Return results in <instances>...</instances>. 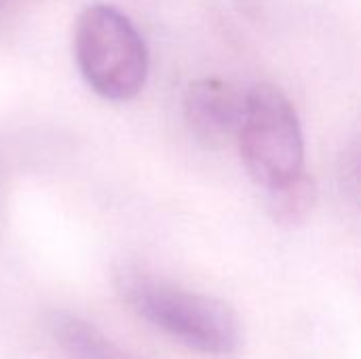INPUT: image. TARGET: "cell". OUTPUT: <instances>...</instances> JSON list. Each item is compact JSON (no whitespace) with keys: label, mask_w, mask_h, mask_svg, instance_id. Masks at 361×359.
I'll use <instances>...</instances> for the list:
<instances>
[{"label":"cell","mask_w":361,"mask_h":359,"mask_svg":"<svg viewBox=\"0 0 361 359\" xmlns=\"http://www.w3.org/2000/svg\"><path fill=\"white\" fill-rule=\"evenodd\" d=\"M116 292L135 315L192 351L226 358L241 345L239 320L222 300L133 269L116 275Z\"/></svg>","instance_id":"6da1fadb"},{"label":"cell","mask_w":361,"mask_h":359,"mask_svg":"<svg viewBox=\"0 0 361 359\" xmlns=\"http://www.w3.org/2000/svg\"><path fill=\"white\" fill-rule=\"evenodd\" d=\"M74 55L85 83L104 99L127 102L148 78V47L135 23L112 4H89L76 19Z\"/></svg>","instance_id":"7a4b0ae2"},{"label":"cell","mask_w":361,"mask_h":359,"mask_svg":"<svg viewBox=\"0 0 361 359\" xmlns=\"http://www.w3.org/2000/svg\"><path fill=\"white\" fill-rule=\"evenodd\" d=\"M239 152L250 176L267 190L305 171V138L292 102L273 85L245 91Z\"/></svg>","instance_id":"3957f363"},{"label":"cell","mask_w":361,"mask_h":359,"mask_svg":"<svg viewBox=\"0 0 361 359\" xmlns=\"http://www.w3.org/2000/svg\"><path fill=\"white\" fill-rule=\"evenodd\" d=\"M245 110V91L224 78H201L184 97V118L205 144H224L237 138Z\"/></svg>","instance_id":"277c9868"},{"label":"cell","mask_w":361,"mask_h":359,"mask_svg":"<svg viewBox=\"0 0 361 359\" xmlns=\"http://www.w3.org/2000/svg\"><path fill=\"white\" fill-rule=\"evenodd\" d=\"M49 332L70 359H133L95 326L70 313H53Z\"/></svg>","instance_id":"5b68a950"},{"label":"cell","mask_w":361,"mask_h":359,"mask_svg":"<svg viewBox=\"0 0 361 359\" xmlns=\"http://www.w3.org/2000/svg\"><path fill=\"white\" fill-rule=\"evenodd\" d=\"M267 193H269V212L273 220L283 226L302 224L313 214L317 203V184L305 171L269 188Z\"/></svg>","instance_id":"8992f818"},{"label":"cell","mask_w":361,"mask_h":359,"mask_svg":"<svg viewBox=\"0 0 361 359\" xmlns=\"http://www.w3.org/2000/svg\"><path fill=\"white\" fill-rule=\"evenodd\" d=\"M2 8H4V0H0V15H2Z\"/></svg>","instance_id":"52a82bcc"}]
</instances>
